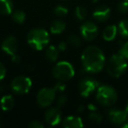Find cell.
Here are the masks:
<instances>
[{
    "instance_id": "obj_1",
    "label": "cell",
    "mask_w": 128,
    "mask_h": 128,
    "mask_svg": "<svg viewBox=\"0 0 128 128\" xmlns=\"http://www.w3.org/2000/svg\"><path fill=\"white\" fill-rule=\"evenodd\" d=\"M82 62L84 70L90 73H98L103 70L105 57L102 50L98 46H88L82 54Z\"/></svg>"
},
{
    "instance_id": "obj_2",
    "label": "cell",
    "mask_w": 128,
    "mask_h": 128,
    "mask_svg": "<svg viewBox=\"0 0 128 128\" xmlns=\"http://www.w3.org/2000/svg\"><path fill=\"white\" fill-rule=\"evenodd\" d=\"M107 72L112 77H120L127 68L126 59L120 54H114L108 60L106 65Z\"/></svg>"
},
{
    "instance_id": "obj_3",
    "label": "cell",
    "mask_w": 128,
    "mask_h": 128,
    "mask_svg": "<svg viewBox=\"0 0 128 128\" xmlns=\"http://www.w3.org/2000/svg\"><path fill=\"white\" fill-rule=\"evenodd\" d=\"M27 41L32 48L41 50L49 42V35L45 29H34L28 34Z\"/></svg>"
},
{
    "instance_id": "obj_4",
    "label": "cell",
    "mask_w": 128,
    "mask_h": 128,
    "mask_svg": "<svg viewBox=\"0 0 128 128\" xmlns=\"http://www.w3.org/2000/svg\"><path fill=\"white\" fill-rule=\"evenodd\" d=\"M117 92L113 88L108 85H104L98 88V94H96V99L104 106H112L117 101Z\"/></svg>"
},
{
    "instance_id": "obj_5",
    "label": "cell",
    "mask_w": 128,
    "mask_h": 128,
    "mask_svg": "<svg viewBox=\"0 0 128 128\" xmlns=\"http://www.w3.org/2000/svg\"><path fill=\"white\" fill-rule=\"evenodd\" d=\"M53 75L60 81H68L75 76V70L70 62H60L53 68Z\"/></svg>"
},
{
    "instance_id": "obj_6",
    "label": "cell",
    "mask_w": 128,
    "mask_h": 128,
    "mask_svg": "<svg viewBox=\"0 0 128 128\" xmlns=\"http://www.w3.org/2000/svg\"><path fill=\"white\" fill-rule=\"evenodd\" d=\"M32 88V81L29 77L20 76L12 82V89L17 94L24 95L29 92Z\"/></svg>"
},
{
    "instance_id": "obj_7",
    "label": "cell",
    "mask_w": 128,
    "mask_h": 128,
    "mask_svg": "<svg viewBox=\"0 0 128 128\" xmlns=\"http://www.w3.org/2000/svg\"><path fill=\"white\" fill-rule=\"evenodd\" d=\"M55 93H56V90H55L54 88V89H50V88H44V89H42L38 93V104L41 107L49 106L54 102V100Z\"/></svg>"
},
{
    "instance_id": "obj_8",
    "label": "cell",
    "mask_w": 128,
    "mask_h": 128,
    "mask_svg": "<svg viewBox=\"0 0 128 128\" xmlns=\"http://www.w3.org/2000/svg\"><path fill=\"white\" fill-rule=\"evenodd\" d=\"M99 86V82L93 78H85L79 84V90L82 96L88 98Z\"/></svg>"
},
{
    "instance_id": "obj_9",
    "label": "cell",
    "mask_w": 128,
    "mask_h": 128,
    "mask_svg": "<svg viewBox=\"0 0 128 128\" xmlns=\"http://www.w3.org/2000/svg\"><path fill=\"white\" fill-rule=\"evenodd\" d=\"M81 34L86 40H93L98 34V28L96 24L92 22H87L81 26Z\"/></svg>"
},
{
    "instance_id": "obj_10",
    "label": "cell",
    "mask_w": 128,
    "mask_h": 128,
    "mask_svg": "<svg viewBox=\"0 0 128 128\" xmlns=\"http://www.w3.org/2000/svg\"><path fill=\"white\" fill-rule=\"evenodd\" d=\"M18 40L15 37L13 36H9L4 40V42L2 43V49L4 53H6L7 54L13 56L16 54L17 51H18Z\"/></svg>"
},
{
    "instance_id": "obj_11",
    "label": "cell",
    "mask_w": 128,
    "mask_h": 128,
    "mask_svg": "<svg viewBox=\"0 0 128 128\" xmlns=\"http://www.w3.org/2000/svg\"><path fill=\"white\" fill-rule=\"evenodd\" d=\"M46 121L51 126H56L62 120V112L59 108H50L45 115Z\"/></svg>"
},
{
    "instance_id": "obj_12",
    "label": "cell",
    "mask_w": 128,
    "mask_h": 128,
    "mask_svg": "<svg viewBox=\"0 0 128 128\" xmlns=\"http://www.w3.org/2000/svg\"><path fill=\"white\" fill-rule=\"evenodd\" d=\"M110 121L115 124H123L127 119V113L126 110H110L108 112Z\"/></svg>"
},
{
    "instance_id": "obj_13",
    "label": "cell",
    "mask_w": 128,
    "mask_h": 128,
    "mask_svg": "<svg viewBox=\"0 0 128 128\" xmlns=\"http://www.w3.org/2000/svg\"><path fill=\"white\" fill-rule=\"evenodd\" d=\"M110 16V9L107 6H102L98 7L93 12V17L96 20L100 22L106 21Z\"/></svg>"
},
{
    "instance_id": "obj_14",
    "label": "cell",
    "mask_w": 128,
    "mask_h": 128,
    "mask_svg": "<svg viewBox=\"0 0 128 128\" xmlns=\"http://www.w3.org/2000/svg\"><path fill=\"white\" fill-rule=\"evenodd\" d=\"M62 126L65 128H80L84 126V123L79 117L71 116L64 119Z\"/></svg>"
},
{
    "instance_id": "obj_15",
    "label": "cell",
    "mask_w": 128,
    "mask_h": 128,
    "mask_svg": "<svg viewBox=\"0 0 128 128\" xmlns=\"http://www.w3.org/2000/svg\"><path fill=\"white\" fill-rule=\"evenodd\" d=\"M13 4L12 0H0V13L9 15L12 12Z\"/></svg>"
},
{
    "instance_id": "obj_16",
    "label": "cell",
    "mask_w": 128,
    "mask_h": 128,
    "mask_svg": "<svg viewBox=\"0 0 128 128\" xmlns=\"http://www.w3.org/2000/svg\"><path fill=\"white\" fill-rule=\"evenodd\" d=\"M1 108L4 110H10L14 106V98L11 95H6L4 96L0 101Z\"/></svg>"
},
{
    "instance_id": "obj_17",
    "label": "cell",
    "mask_w": 128,
    "mask_h": 128,
    "mask_svg": "<svg viewBox=\"0 0 128 128\" xmlns=\"http://www.w3.org/2000/svg\"><path fill=\"white\" fill-rule=\"evenodd\" d=\"M117 32H118V27L116 26H109L104 31V34H103L104 39L107 41L113 40L116 38Z\"/></svg>"
},
{
    "instance_id": "obj_18",
    "label": "cell",
    "mask_w": 128,
    "mask_h": 128,
    "mask_svg": "<svg viewBox=\"0 0 128 128\" xmlns=\"http://www.w3.org/2000/svg\"><path fill=\"white\" fill-rule=\"evenodd\" d=\"M66 28V25L65 23L60 20H55L52 23L51 27H50V30L51 32L54 34H60L63 32Z\"/></svg>"
},
{
    "instance_id": "obj_19",
    "label": "cell",
    "mask_w": 128,
    "mask_h": 128,
    "mask_svg": "<svg viewBox=\"0 0 128 128\" xmlns=\"http://www.w3.org/2000/svg\"><path fill=\"white\" fill-rule=\"evenodd\" d=\"M46 57H48V60H50L51 62H55L59 56L58 48L54 46H50L49 48L46 49Z\"/></svg>"
},
{
    "instance_id": "obj_20",
    "label": "cell",
    "mask_w": 128,
    "mask_h": 128,
    "mask_svg": "<svg viewBox=\"0 0 128 128\" xmlns=\"http://www.w3.org/2000/svg\"><path fill=\"white\" fill-rule=\"evenodd\" d=\"M118 32L123 38H128V20H123L119 23Z\"/></svg>"
},
{
    "instance_id": "obj_21",
    "label": "cell",
    "mask_w": 128,
    "mask_h": 128,
    "mask_svg": "<svg viewBox=\"0 0 128 128\" xmlns=\"http://www.w3.org/2000/svg\"><path fill=\"white\" fill-rule=\"evenodd\" d=\"M12 18L15 22H17L18 24H22L26 20V14L22 11H16L13 12Z\"/></svg>"
},
{
    "instance_id": "obj_22",
    "label": "cell",
    "mask_w": 128,
    "mask_h": 128,
    "mask_svg": "<svg viewBox=\"0 0 128 128\" xmlns=\"http://www.w3.org/2000/svg\"><path fill=\"white\" fill-rule=\"evenodd\" d=\"M76 15L78 18V20H82L87 17V11L82 6H78L76 8Z\"/></svg>"
},
{
    "instance_id": "obj_23",
    "label": "cell",
    "mask_w": 128,
    "mask_h": 128,
    "mask_svg": "<svg viewBox=\"0 0 128 128\" xmlns=\"http://www.w3.org/2000/svg\"><path fill=\"white\" fill-rule=\"evenodd\" d=\"M68 42L70 44H72L73 46H78L81 45L82 43V40H81L80 37L77 35H75V34H72L68 37Z\"/></svg>"
},
{
    "instance_id": "obj_24",
    "label": "cell",
    "mask_w": 128,
    "mask_h": 128,
    "mask_svg": "<svg viewBox=\"0 0 128 128\" xmlns=\"http://www.w3.org/2000/svg\"><path fill=\"white\" fill-rule=\"evenodd\" d=\"M54 12L58 17H65L67 14H68V9H67V8H65L64 6H57L56 7Z\"/></svg>"
},
{
    "instance_id": "obj_25",
    "label": "cell",
    "mask_w": 128,
    "mask_h": 128,
    "mask_svg": "<svg viewBox=\"0 0 128 128\" xmlns=\"http://www.w3.org/2000/svg\"><path fill=\"white\" fill-rule=\"evenodd\" d=\"M118 10L119 12L121 13H126L128 12V1L124 0L123 2H120L118 6Z\"/></svg>"
},
{
    "instance_id": "obj_26",
    "label": "cell",
    "mask_w": 128,
    "mask_h": 128,
    "mask_svg": "<svg viewBox=\"0 0 128 128\" xmlns=\"http://www.w3.org/2000/svg\"><path fill=\"white\" fill-rule=\"evenodd\" d=\"M89 118H90V119L94 123H100L102 121V119H103L102 115H100L99 113H96V112L91 113Z\"/></svg>"
},
{
    "instance_id": "obj_27",
    "label": "cell",
    "mask_w": 128,
    "mask_h": 128,
    "mask_svg": "<svg viewBox=\"0 0 128 128\" xmlns=\"http://www.w3.org/2000/svg\"><path fill=\"white\" fill-rule=\"evenodd\" d=\"M119 54L122 55L124 58L128 59V42L124 43L122 46V48L119 50Z\"/></svg>"
},
{
    "instance_id": "obj_28",
    "label": "cell",
    "mask_w": 128,
    "mask_h": 128,
    "mask_svg": "<svg viewBox=\"0 0 128 128\" xmlns=\"http://www.w3.org/2000/svg\"><path fill=\"white\" fill-rule=\"evenodd\" d=\"M28 126L31 128H43L44 127V126H43L40 121H37V120L32 121L31 123H29Z\"/></svg>"
},
{
    "instance_id": "obj_29",
    "label": "cell",
    "mask_w": 128,
    "mask_h": 128,
    "mask_svg": "<svg viewBox=\"0 0 128 128\" xmlns=\"http://www.w3.org/2000/svg\"><path fill=\"white\" fill-rule=\"evenodd\" d=\"M6 75V68L4 67V65L2 63V62H0V81L3 80L4 78Z\"/></svg>"
},
{
    "instance_id": "obj_30",
    "label": "cell",
    "mask_w": 128,
    "mask_h": 128,
    "mask_svg": "<svg viewBox=\"0 0 128 128\" xmlns=\"http://www.w3.org/2000/svg\"><path fill=\"white\" fill-rule=\"evenodd\" d=\"M66 103H67V98L65 96H60L59 98V99L57 100V104H58L59 106H62V105H64Z\"/></svg>"
},
{
    "instance_id": "obj_31",
    "label": "cell",
    "mask_w": 128,
    "mask_h": 128,
    "mask_svg": "<svg viewBox=\"0 0 128 128\" xmlns=\"http://www.w3.org/2000/svg\"><path fill=\"white\" fill-rule=\"evenodd\" d=\"M55 90L56 91H62L65 90V85H64L63 84H58L56 86L54 87Z\"/></svg>"
},
{
    "instance_id": "obj_32",
    "label": "cell",
    "mask_w": 128,
    "mask_h": 128,
    "mask_svg": "<svg viewBox=\"0 0 128 128\" xmlns=\"http://www.w3.org/2000/svg\"><path fill=\"white\" fill-rule=\"evenodd\" d=\"M67 43L65 42H62V43H60V45H59L58 46V49L60 50V51H65V50L67 49Z\"/></svg>"
},
{
    "instance_id": "obj_33",
    "label": "cell",
    "mask_w": 128,
    "mask_h": 128,
    "mask_svg": "<svg viewBox=\"0 0 128 128\" xmlns=\"http://www.w3.org/2000/svg\"><path fill=\"white\" fill-rule=\"evenodd\" d=\"M12 60L13 62H15V63H18V62H20V56H18L17 54L13 55V56H12Z\"/></svg>"
},
{
    "instance_id": "obj_34",
    "label": "cell",
    "mask_w": 128,
    "mask_h": 128,
    "mask_svg": "<svg viewBox=\"0 0 128 128\" xmlns=\"http://www.w3.org/2000/svg\"><path fill=\"white\" fill-rule=\"evenodd\" d=\"M126 113H127V119H126V123H124V127L128 128V104H127V105H126Z\"/></svg>"
},
{
    "instance_id": "obj_35",
    "label": "cell",
    "mask_w": 128,
    "mask_h": 128,
    "mask_svg": "<svg viewBox=\"0 0 128 128\" xmlns=\"http://www.w3.org/2000/svg\"><path fill=\"white\" fill-rule=\"evenodd\" d=\"M89 109H90V110H96V106H95V105H93V104H90L89 105Z\"/></svg>"
},
{
    "instance_id": "obj_36",
    "label": "cell",
    "mask_w": 128,
    "mask_h": 128,
    "mask_svg": "<svg viewBox=\"0 0 128 128\" xmlns=\"http://www.w3.org/2000/svg\"><path fill=\"white\" fill-rule=\"evenodd\" d=\"M126 1H128V0H126Z\"/></svg>"
}]
</instances>
